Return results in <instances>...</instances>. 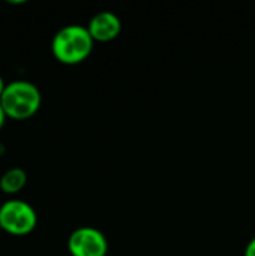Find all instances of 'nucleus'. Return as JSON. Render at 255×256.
<instances>
[{
	"label": "nucleus",
	"mask_w": 255,
	"mask_h": 256,
	"mask_svg": "<svg viewBox=\"0 0 255 256\" xmlns=\"http://www.w3.org/2000/svg\"><path fill=\"white\" fill-rule=\"evenodd\" d=\"M93 45L95 40L86 26L68 24L53 36L51 52L59 63L75 66L90 57Z\"/></svg>",
	"instance_id": "f257e3e1"
},
{
	"label": "nucleus",
	"mask_w": 255,
	"mask_h": 256,
	"mask_svg": "<svg viewBox=\"0 0 255 256\" xmlns=\"http://www.w3.org/2000/svg\"><path fill=\"white\" fill-rule=\"evenodd\" d=\"M0 105L11 120H29L42 105L41 90L27 80H15L6 84L0 98Z\"/></svg>",
	"instance_id": "f03ea898"
},
{
	"label": "nucleus",
	"mask_w": 255,
	"mask_h": 256,
	"mask_svg": "<svg viewBox=\"0 0 255 256\" xmlns=\"http://www.w3.org/2000/svg\"><path fill=\"white\" fill-rule=\"evenodd\" d=\"M38 214L32 204L23 200H8L0 206V228L14 237H24L35 231Z\"/></svg>",
	"instance_id": "7ed1b4c3"
},
{
	"label": "nucleus",
	"mask_w": 255,
	"mask_h": 256,
	"mask_svg": "<svg viewBox=\"0 0 255 256\" xmlns=\"http://www.w3.org/2000/svg\"><path fill=\"white\" fill-rule=\"evenodd\" d=\"M71 256H107L108 240L102 231L93 226H80L68 238Z\"/></svg>",
	"instance_id": "20e7f679"
},
{
	"label": "nucleus",
	"mask_w": 255,
	"mask_h": 256,
	"mask_svg": "<svg viewBox=\"0 0 255 256\" xmlns=\"http://www.w3.org/2000/svg\"><path fill=\"white\" fill-rule=\"evenodd\" d=\"M86 27L95 42H111L122 33L120 18L110 10L95 14Z\"/></svg>",
	"instance_id": "39448f33"
},
{
	"label": "nucleus",
	"mask_w": 255,
	"mask_h": 256,
	"mask_svg": "<svg viewBox=\"0 0 255 256\" xmlns=\"http://www.w3.org/2000/svg\"><path fill=\"white\" fill-rule=\"evenodd\" d=\"M27 183V174L23 168L14 166L6 170L0 177V190L5 195H17L24 189Z\"/></svg>",
	"instance_id": "423d86ee"
},
{
	"label": "nucleus",
	"mask_w": 255,
	"mask_h": 256,
	"mask_svg": "<svg viewBox=\"0 0 255 256\" xmlns=\"http://www.w3.org/2000/svg\"><path fill=\"white\" fill-rule=\"evenodd\" d=\"M243 256H255V237H252L249 242H248V244H246V248H245V254Z\"/></svg>",
	"instance_id": "0eeeda50"
},
{
	"label": "nucleus",
	"mask_w": 255,
	"mask_h": 256,
	"mask_svg": "<svg viewBox=\"0 0 255 256\" xmlns=\"http://www.w3.org/2000/svg\"><path fill=\"white\" fill-rule=\"evenodd\" d=\"M6 118H8V117H6V114H5V111H3V108H2V105H0V130L3 129Z\"/></svg>",
	"instance_id": "6e6552de"
},
{
	"label": "nucleus",
	"mask_w": 255,
	"mask_h": 256,
	"mask_svg": "<svg viewBox=\"0 0 255 256\" xmlns=\"http://www.w3.org/2000/svg\"><path fill=\"white\" fill-rule=\"evenodd\" d=\"M5 87H6V82H5L3 76L0 75V98H2V94H3V92H5Z\"/></svg>",
	"instance_id": "1a4fd4ad"
},
{
	"label": "nucleus",
	"mask_w": 255,
	"mask_h": 256,
	"mask_svg": "<svg viewBox=\"0 0 255 256\" xmlns=\"http://www.w3.org/2000/svg\"><path fill=\"white\" fill-rule=\"evenodd\" d=\"M0 232H2V228H0Z\"/></svg>",
	"instance_id": "9d476101"
}]
</instances>
